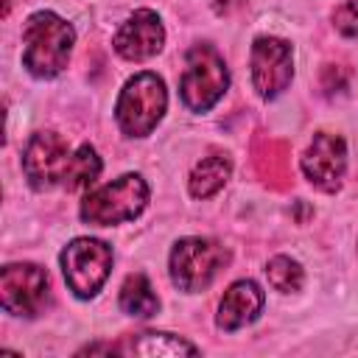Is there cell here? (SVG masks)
<instances>
[{"instance_id": "cell-15", "label": "cell", "mask_w": 358, "mask_h": 358, "mask_svg": "<svg viewBox=\"0 0 358 358\" xmlns=\"http://www.w3.org/2000/svg\"><path fill=\"white\" fill-rule=\"evenodd\" d=\"M157 308H159V299L151 282L143 274H131L120 288V310L137 319H148L157 313Z\"/></svg>"}, {"instance_id": "cell-19", "label": "cell", "mask_w": 358, "mask_h": 358, "mask_svg": "<svg viewBox=\"0 0 358 358\" xmlns=\"http://www.w3.org/2000/svg\"><path fill=\"white\" fill-rule=\"evenodd\" d=\"M8 8H11V0H3V17H8Z\"/></svg>"}, {"instance_id": "cell-17", "label": "cell", "mask_w": 358, "mask_h": 358, "mask_svg": "<svg viewBox=\"0 0 358 358\" xmlns=\"http://www.w3.org/2000/svg\"><path fill=\"white\" fill-rule=\"evenodd\" d=\"M266 277H268L271 288H274V291H280V294L299 291V285H302V268H299V263H296V260H291V257H282V255L268 260Z\"/></svg>"}, {"instance_id": "cell-4", "label": "cell", "mask_w": 358, "mask_h": 358, "mask_svg": "<svg viewBox=\"0 0 358 358\" xmlns=\"http://www.w3.org/2000/svg\"><path fill=\"white\" fill-rule=\"evenodd\" d=\"M227 84H229L227 64L213 48L196 45L187 50L185 73L179 78V92H182V101L187 109L207 112L224 95Z\"/></svg>"}, {"instance_id": "cell-13", "label": "cell", "mask_w": 358, "mask_h": 358, "mask_svg": "<svg viewBox=\"0 0 358 358\" xmlns=\"http://www.w3.org/2000/svg\"><path fill=\"white\" fill-rule=\"evenodd\" d=\"M229 171H232L229 157H224V154H210V157H204V159L193 168V173H190V193H193L196 199H207V196L218 193V190L224 187V182L229 179Z\"/></svg>"}, {"instance_id": "cell-7", "label": "cell", "mask_w": 358, "mask_h": 358, "mask_svg": "<svg viewBox=\"0 0 358 358\" xmlns=\"http://www.w3.org/2000/svg\"><path fill=\"white\" fill-rule=\"evenodd\" d=\"M0 299L14 316H36L48 299V271L34 263L6 266L0 274Z\"/></svg>"}, {"instance_id": "cell-11", "label": "cell", "mask_w": 358, "mask_h": 358, "mask_svg": "<svg viewBox=\"0 0 358 358\" xmlns=\"http://www.w3.org/2000/svg\"><path fill=\"white\" fill-rule=\"evenodd\" d=\"M165 42V31L159 17L151 8H140L134 11L115 34V50L129 59V62H143L151 59L154 53H159Z\"/></svg>"}, {"instance_id": "cell-6", "label": "cell", "mask_w": 358, "mask_h": 358, "mask_svg": "<svg viewBox=\"0 0 358 358\" xmlns=\"http://www.w3.org/2000/svg\"><path fill=\"white\" fill-rule=\"evenodd\" d=\"M62 268L70 291L76 296H95L109 277L112 268V249L95 238H76L62 252Z\"/></svg>"}, {"instance_id": "cell-12", "label": "cell", "mask_w": 358, "mask_h": 358, "mask_svg": "<svg viewBox=\"0 0 358 358\" xmlns=\"http://www.w3.org/2000/svg\"><path fill=\"white\" fill-rule=\"evenodd\" d=\"M263 308V291L257 282L252 280H238L227 288V294L221 296V305H218V327L221 330H238L249 322L257 319Z\"/></svg>"}, {"instance_id": "cell-2", "label": "cell", "mask_w": 358, "mask_h": 358, "mask_svg": "<svg viewBox=\"0 0 358 358\" xmlns=\"http://www.w3.org/2000/svg\"><path fill=\"white\" fill-rule=\"evenodd\" d=\"M148 201V187L137 173H126L98 190H92L81 201V218L95 227H112L120 221H131L143 213Z\"/></svg>"}, {"instance_id": "cell-5", "label": "cell", "mask_w": 358, "mask_h": 358, "mask_svg": "<svg viewBox=\"0 0 358 358\" xmlns=\"http://www.w3.org/2000/svg\"><path fill=\"white\" fill-rule=\"evenodd\" d=\"M227 263V249L210 238H182L171 252V280L193 294L204 291Z\"/></svg>"}, {"instance_id": "cell-16", "label": "cell", "mask_w": 358, "mask_h": 358, "mask_svg": "<svg viewBox=\"0 0 358 358\" xmlns=\"http://www.w3.org/2000/svg\"><path fill=\"white\" fill-rule=\"evenodd\" d=\"M101 173V159L95 154L92 145H81L73 157H70V165H67V176H64V187L67 190H81L87 185H92Z\"/></svg>"}, {"instance_id": "cell-18", "label": "cell", "mask_w": 358, "mask_h": 358, "mask_svg": "<svg viewBox=\"0 0 358 358\" xmlns=\"http://www.w3.org/2000/svg\"><path fill=\"white\" fill-rule=\"evenodd\" d=\"M333 22L344 36H358V0H350V3L338 6L336 14H333Z\"/></svg>"}, {"instance_id": "cell-14", "label": "cell", "mask_w": 358, "mask_h": 358, "mask_svg": "<svg viewBox=\"0 0 358 358\" xmlns=\"http://www.w3.org/2000/svg\"><path fill=\"white\" fill-rule=\"evenodd\" d=\"M120 352H137V355H196L199 350L171 333H140L137 338H129L123 347H115Z\"/></svg>"}, {"instance_id": "cell-3", "label": "cell", "mask_w": 358, "mask_h": 358, "mask_svg": "<svg viewBox=\"0 0 358 358\" xmlns=\"http://www.w3.org/2000/svg\"><path fill=\"white\" fill-rule=\"evenodd\" d=\"M165 103L168 95L162 78L157 73H140L123 87L117 98V123L129 137H145L159 123Z\"/></svg>"}, {"instance_id": "cell-10", "label": "cell", "mask_w": 358, "mask_h": 358, "mask_svg": "<svg viewBox=\"0 0 358 358\" xmlns=\"http://www.w3.org/2000/svg\"><path fill=\"white\" fill-rule=\"evenodd\" d=\"M344 168H347V148L344 140L338 134L330 131H319L313 137V143L308 145L305 157H302V171L308 176V182L324 193H333L341 187L344 179Z\"/></svg>"}, {"instance_id": "cell-1", "label": "cell", "mask_w": 358, "mask_h": 358, "mask_svg": "<svg viewBox=\"0 0 358 358\" xmlns=\"http://www.w3.org/2000/svg\"><path fill=\"white\" fill-rule=\"evenodd\" d=\"M73 25L53 11L34 14L22 28V64L36 78H53L67 67L73 50Z\"/></svg>"}, {"instance_id": "cell-8", "label": "cell", "mask_w": 358, "mask_h": 358, "mask_svg": "<svg viewBox=\"0 0 358 358\" xmlns=\"http://www.w3.org/2000/svg\"><path fill=\"white\" fill-rule=\"evenodd\" d=\"M70 157L73 154H70L67 143L59 134H53V131H36L28 140L25 154H22V168H25L28 182L36 190H45V187H53V185L64 182Z\"/></svg>"}, {"instance_id": "cell-9", "label": "cell", "mask_w": 358, "mask_h": 358, "mask_svg": "<svg viewBox=\"0 0 358 358\" xmlns=\"http://www.w3.org/2000/svg\"><path fill=\"white\" fill-rule=\"evenodd\" d=\"M294 76L291 45L277 36H260L252 45V84L263 98L280 95Z\"/></svg>"}]
</instances>
